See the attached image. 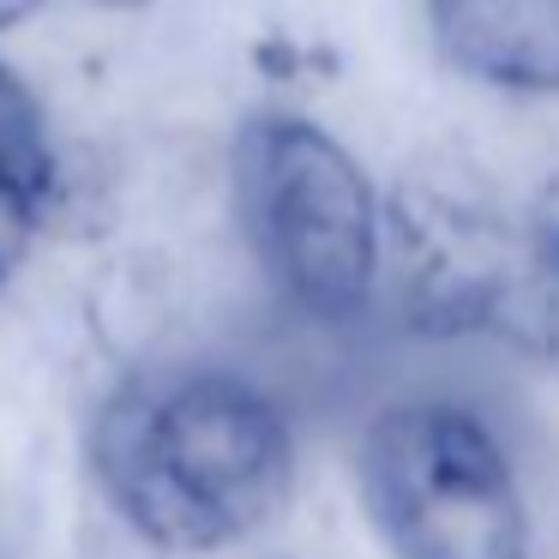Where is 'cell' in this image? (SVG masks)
<instances>
[{"instance_id": "10", "label": "cell", "mask_w": 559, "mask_h": 559, "mask_svg": "<svg viewBox=\"0 0 559 559\" xmlns=\"http://www.w3.org/2000/svg\"><path fill=\"white\" fill-rule=\"evenodd\" d=\"M91 7H103V13H139V7H151V0H91Z\"/></svg>"}, {"instance_id": "2", "label": "cell", "mask_w": 559, "mask_h": 559, "mask_svg": "<svg viewBox=\"0 0 559 559\" xmlns=\"http://www.w3.org/2000/svg\"><path fill=\"white\" fill-rule=\"evenodd\" d=\"M235 223L289 313L307 325H361L385 289V193L331 127L259 109L229 145Z\"/></svg>"}, {"instance_id": "6", "label": "cell", "mask_w": 559, "mask_h": 559, "mask_svg": "<svg viewBox=\"0 0 559 559\" xmlns=\"http://www.w3.org/2000/svg\"><path fill=\"white\" fill-rule=\"evenodd\" d=\"M0 175H13L43 205H55L61 193V151L49 133V109L7 61H0Z\"/></svg>"}, {"instance_id": "11", "label": "cell", "mask_w": 559, "mask_h": 559, "mask_svg": "<svg viewBox=\"0 0 559 559\" xmlns=\"http://www.w3.org/2000/svg\"><path fill=\"white\" fill-rule=\"evenodd\" d=\"M271 559H283V554H271Z\"/></svg>"}, {"instance_id": "3", "label": "cell", "mask_w": 559, "mask_h": 559, "mask_svg": "<svg viewBox=\"0 0 559 559\" xmlns=\"http://www.w3.org/2000/svg\"><path fill=\"white\" fill-rule=\"evenodd\" d=\"M385 289L427 343L559 349V289L542 277L523 217L463 163H415L385 193Z\"/></svg>"}, {"instance_id": "7", "label": "cell", "mask_w": 559, "mask_h": 559, "mask_svg": "<svg viewBox=\"0 0 559 559\" xmlns=\"http://www.w3.org/2000/svg\"><path fill=\"white\" fill-rule=\"evenodd\" d=\"M43 217H49V205H43L37 193H25V187L13 181V175H0V289H7V283L19 277L25 253L37 247Z\"/></svg>"}, {"instance_id": "8", "label": "cell", "mask_w": 559, "mask_h": 559, "mask_svg": "<svg viewBox=\"0 0 559 559\" xmlns=\"http://www.w3.org/2000/svg\"><path fill=\"white\" fill-rule=\"evenodd\" d=\"M523 229H530V247H535V265L542 277L559 289V169L535 187L530 211H523Z\"/></svg>"}, {"instance_id": "1", "label": "cell", "mask_w": 559, "mask_h": 559, "mask_svg": "<svg viewBox=\"0 0 559 559\" xmlns=\"http://www.w3.org/2000/svg\"><path fill=\"white\" fill-rule=\"evenodd\" d=\"M85 457L109 511L157 554H229L295 493V421L259 373L163 361L115 379Z\"/></svg>"}, {"instance_id": "9", "label": "cell", "mask_w": 559, "mask_h": 559, "mask_svg": "<svg viewBox=\"0 0 559 559\" xmlns=\"http://www.w3.org/2000/svg\"><path fill=\"white\" fill-rule=\"evenodd\" d=\"M43 0H0V31H13V25H25L31 13H37Z\"/></svg>"}, {"instance_id": "5", "label": "cell", "mask_w": 559, "mask_h": 559, "mask_svg": "<svg viewBox=\"0 0 559 559\" xmlns=\"http://www.w3.org/2000/svg\"><path fill=\"white\" fill-rule=\"evenodd\" d=\"M427 37L457 79L493 97H559V0H421Z\"/></svg>"}, {"instance_id": "4", "label": "cell", "mask_w": 559, "mask_h": 559, "mask_svg": "<svg viewBox=\"0 0 559 559\" xmlns=\"http://www.w3.org/2000/svg\"><path fill=\"white\" fill-rule=\"evenodd\" d=\"M355 499L385 559H535L499 421L457 391H397L355 433Z\"/></svg>"}]
</instances>
